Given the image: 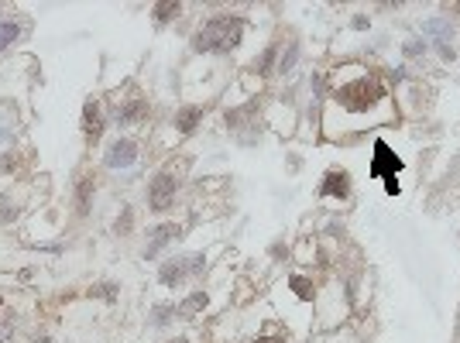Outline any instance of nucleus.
<instances>
[{"instance_id":"f257e3e1","label":"nucleus","mask_w":460,"mask_h":343,"mask_svg":"<svg viewBox=\"0 0 460 343\" xmlns=\"http://www.w3.org/2000/svg\"><path fill=\"white\" fill-rule=\"evenodd\" d=\"M358 117V127L364 124H382L388 120V86H385L378 76L364 73L358 80L340 82L333 89V104L327 110V117Z\"/></svg>"},{"instance_id":"f03ea898","label":"nucleus","mask_w":460,"mask_h":343,"mask_svg":"<svg viewBox=\"0 0 460 343\" xmlns=\"http://www.w3.org/2000/svg\"><path fill=\"white\" fill-rule=\"evenodd\" d=\"M244 27H248V21H244L241 14H217V18H210V21L189 38V49L196 55H210V52L227 55L241 45Z\"/></svg>"},{"instance_id":"7ed1b4c3","label":"nucleus","mask_w":460,"mask_h":343,"mask_svg":"<svg viewBox=\"0 0 460 343\" xmlns=\"http://www.w3.org/2000/svg\"><path fill=\"white\" fill-rule=\"evenodd\" d=\"M179 175L176 172H155L152 182H148V206L155 213H165L176 206V199H179Z\"/></svg>"},{"instance_id":"20e7f679","label":"nucleus","mask_w":460,"mask_h":343,"mask_svg":"<svg viewBox=\"0 0 460 343\" xmlns=\"http://www.w3.org/2000/svg\"><path fill=\"white\" fill-rule=\"evenodd\" d=\"M138 155H141L138 141L128 137V134H121V137H114V141L107 144V151H103V165L114 168V172H121V168H134V165H138Z\"/></svg>"},{"instance_id":"39448f33","label":"nucleus","mask_w":460,"mask_h":343,"mask_svg":"<svg viewBox=\"0 0 460 343\" xmlns=\"http://www.w3.org/2000/svg\"><path fill=\"white\" fill-rule=\"evenodd\" d=\"M402 168H406V165H402V158H399V155L385 144L382 137H378V141H375V161L368 165V175H371V179H399V172H402Z\"/></svg>"},{"instance_id":"423d86ee","label":"nucleus","mask_w":460,"mask_h":343,"mask_svg":"<svg viewBox=\"0 0 460 343\" xmlns=\"http://www.w3.org/2000/svg\"><path fill=\"white\" fill-rule=\"evenodd\" d=\"M423 35L436 42V52H440L443 62H454V58H457V52H454V25H450V21L430 18V21H423Z\"/></svg>"},{"instance_id":"0eeeda50","label":"nucleus","mask_w":460,"mask_h":343,"mask_svg":"<svg viewBox=\"0 0 460 343\" xmlns=\"http://www.w3.org/2000/svg\"><path fill=\"white\" fill-rule=\"evenodd\" d=\"M182 237V227L179 223H152L148 227V247H145V258L148 261H155L169 244H176V240Z\"/></svg>"},{"instance_id":"6e6552de","label":"nucleus","mask_w":460,"mask_h":343,"mask_svg":"<svg viewBox=\"0 0 460 343\" xmlns=\"http://www.w3.org/2000/svg\"><path fill=\"white\" fill-rule=\"evenodd\" d=\"M107 131V113H103V104L100 100H86L83 104V137H86V144H97Z\"/></svg>"},{"instance_id":"1a4fd4ad","label":"nucleus","mask_w":460,"mask_h":343,"mask_svg":"<svg viewBox=\"0 0 460 343\" xmlns=\"http://www.w3.org/2000/svg\"><path fill=\"white\" fill-rule=\"evenodd\" d=\"M320 196H327V199H347L351 196V175H347V168H327V175L320 179Z\"/></svg>"},{"instance_id":"9d476101","label":"nucleus","mask_w":460,"mask_h":343,"mask_svg":"<svg viewBox=\"0 0 460 343\" xmlns=\"http://www.w3.org/2000/svg\"><path fill=\"white\" fill-rule=\"evenodd\" d=\"M148 113H152V104L148 100H141V96H131L128 104H121L114 110V120H117V127H131V124H141V120H148Z\"/></svg>"},{"instance_id":"9b49d317","label":"nucleus","mask_w":460,"mask_h":343,"mask_svg":"<svg viewBox=\"0 0 460 343\" xmlns=\"http://www.w3.org/2000/svg\"><path fill=\"white\" fill-rule=\"evenodd\" d=\"M186 278H189V271H186L182 254H179V258H169V261H162V268H158V282H162L165 289H179Z\"/></svg>"},{"instance_id":"f8f14e48","label":"nucleus","mask_w":460,"mask_h":343,"mask_svg":"<svg viewBox=\"0 0 460 343\" xmlns=\"http://www.w3.org/2000/svg\"><path fill=\"white\" fill-rule=\"evenodd\" d=\"M203 117H206V106H179L176 110V131H179V137L196 134V127L203 124Z\"/></svg>"},{"instance_id":"ddd939ff","label":"nucleus","mask_w":460,"mask_h":343,"mask_svg":"<svg viewBox=\"0 0 460 343\" xmlns=\"http://www.w3.org/2000/svg\"><path fill=\"white\" fill-rule=\"evenodd\" d=\"M206 306H210V295H206L203 289H196V292H189L179 306H176V316L189 319V316H196V313H203Z\"/></svg>"},{"instance_id":"4468645a","label":"nucleus","mask_w":460,"mask_h":343,"mask_svg":"<svg viewBox=\"0 0 460 343\" xmlns=\"http://www.w3.org/2000/svg\"><path fill=\"white\" fill-rule=\"evenodd\" d=\"M93 196H97V179L93 175H83L76 182V213L79 216H86L90 206H93Z\"/></svg>"},{"instance_id":"2eb2a0df","label":"nucleus","mask_w":460,"mask_h":343,"mask_svg":"<svg viewBox=\"0 0 460 343\" xmlns=\"http://www.w3.org/2000/svg\"><path fill=\"white\" fill-rule=\"evenodd\" d=\"M182 14V4L179 0H158L152 7V18H155V25H169V21H176Z\"/></svg>"},{"instance_id":"dca6fc26","label":"nucleus","mask_w":460,"mask_h":343,"mask_svg":"<svg viewBox=\"0 0 460 343\" xmlns=\"http://www.w3.org/2000/svg\"><path fill=\"white\" fill-rule=\"evenodd\" d=\"M279 45H268V49H265V52L258 55L255 58V73L258 76H272V73H275V66H279Z\"/></svg>"},{"instance_id":"f3484780","label":"nucleus","mask_w":460,"mask_h":343,"mask_svg":"<svg viewBox=\"0 0 460 343\" xmlns=\"http://www.w3.org/2000/svg\"><path fill=\"white\" fill-rule=\"evenodd\" d=\"M296 62H299V45L289 42V45L279 52V66H275V73H279V76H289V73L296 69Z\"/></svg>"},{"instance_id":"a211bd4d","label":"nucleus","mask_w":460,"mask_h":343,"mask_svg":"<svg viewBox=\"0 0 460 343\" xmlns=\"http://www.w3.org/2000/svg\"><path fill=\"white\" fill-rule=\"evenodd\" d=\"M18 38H21V25L18 21H0V52L11 49Z\"/></svg>"},{"instance_id":"6ab92c4d","label":"nucleus","mask_w":460,"mask_h":343,"mask_svg":"<svg viewBox=\"0 0 460 343\" xmlns=\"http://www.w3.org/2000/svg\"><path fill=\"white\" fill-rule=\"evenodd\" d=\"M426 52H430V42H426L423 35H416V38H406V45H402V55H406V58H423Z\"/></svg>"},{"instance_id":"aec40b11","label":"nucleus","mask_w":460,"mask_h":343,"mask_svg":"<svg viewBox=\"0 0 460 343\" xmlns=\"http://www.w3.org/2000/svg\"><path fill=\"white\" fill-rule=\"evenodd\" d=\"M117 295H121V289L114 282H100L90 289V299H103V302H117Z\"/></svg>"},{"instance_id":"412c9836","label":"nucleus","mask_w":460,"mask_h":343,"mask_svg":"<svg viewBox=\"0 0 460 343\" xmlns=\"http://www.w3.org/2000/svg\"><path fill=\"white\" fill-rule=\"evenodd\" d=\"M182 261H186V271H189V278H196V275H203V268H206V254H203V251H193V254H182Z\"/></svg>"},{"instance_id":"4be33fe9","label":"nucleus","mask_w":460,"mask_h":343,"mask_svg":"<svg viewBox=\"0 0 460 343\" xmlns=\"http://www.w3.org/2000/svg\"><path fill=\"white\" fill-rule=\"evenodd\" d=\"M172 316H176V302H172V306H152V326L155 330L169 326V319Z\"/></svg>"},{"instance_id":"5701e85b","label":"nucleus","mask_w":460,"mask_h":343,"mask_svg":"<svg viewBox=\"0 0 460 343\" xmlns=\"http://www.w3.org/2000/svg\"><path fill=\"white\" fill-rule=\"evenodd\" d=\"M114 230H117L121 237H128L131 230H134V210H131V206H124V210H121L117 223H114Z\"/></svg>"},{"instance_id":"b1692460","label":"nucleus","mask_w":460,"mask_h":343,"mask_svg":"<svg viewBox=\"0 0 460 343\" xmlns=\"http://www.w3.org/2000/svg\"><path fill=\"white\" fill-rule=\"evenodd\" d=\"M18 220V206L11 203L7 192H0V223H14Z\"/></svg>"},{"instance_id":"393cba45","label":"nucleus","mask_w":460,"mask_h":343,"mask_svg":"<svg viewBox=\"0 0 460 343\" xmlns=\"http://www.w3.org/2000/svg\"><path fill=\"white\" fill-rule=\"evenodd\" d=\"M289 285H292V292H296L299 299H313V282H309V278H303V275H292V278H289Z\"/></svg>"},{"instance_id":"a878e982","label":"nucleus","mask_w":460,"mask_h":343,"mask_svg":"<svg viewBox=\"0 0 460 343\" xmlns=\"http://www.w3.org/2000/svg\"><path fill=\"white\" fill-rule=\"evenodd\" d=\"M351 27H354V31H368V27H371V18H364V14H358V18L351 21Z\"/></svg>"},{"instance_id":"bb28decb","label":"nucleus","mask_w":460,"mask_h":343,"mask_svg":"<svg viewBox=\"0 0 460 343\" xmlns=\"http://www.w3.org/2000/svg\"><path fill=\"white\" fill-rule=\"evenodd\" d=\"M11 337H14V326H11V323H0V343H11Z\"/></svg>"},{"instance_id":"cd10ccee","label":"nucleus","mask_w":460,"mask_h":343,"mask_svg":"<svg viewBox=\"0 0 460 343\" xmlns=\"http://www.w3.org/2000/svg\"><path fill=\"white\" fill-rule=\"evenodd\" d=\"M392 80H395V82H406V80H409V73H406V66H399V69L392 73Z\"/></svg>"},{"instance_id":"c85d7f7f","label":"nucleus","mask_w":460,"mask_h":343,"mask_svg":"<svg viewBox=\"0 0 460 343\" xmlns=\"http://www.w3.org/2000/svg\"><path fill=\"white\" fill-rule=\"evenodd\" d=\"M255 343H285V340H282V337H258Z\"/></svg>"},{"instance_id":"c756f323","label":"nucleus","mask_w":460,"mask_h":343,"mask_svg":"<svg viewBox=\"0 0 460 343\" xmlns=\"http://www.w3.org/2000/svg\"><path fill=\"white\" fill-rule=\"evenodd\" d=\"M35 343H55L49 333H35Z\"/></svg>"},{"instance_id":"7c9ffc66","label":"nucleus","mask_w":460,"mask_h":343,"mask_svg":"<svg viewBox=\"0 0 460 343\" xmlns=\"http://www.w3.org/2000/svg\"><path fill=\"white\" fill-rule=\"evenodd\" d=\"M169 343H193L189 337H176V340H169Z\"/></svg>"}]
</instances>
